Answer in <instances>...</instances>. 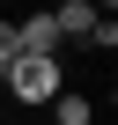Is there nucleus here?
<instances>
[{"mask_svg": "<svg viewBox=\"0 0 118 125\" xmlns=\"http://www.w3.org/2000/svg\"><path fill=\"white\" fill-rule=\"evenodd\" d=\"M0 81H8L22 103H52V96H59V59H8Z\"/></svg>", "mask_w": 118, "mask_h": 125, "instance_id": "f257e3e1", "label": "nucleus"}, {"mask_svg": "<svg viewBox=\"0 0 118 125\" xmlns=\"http://www.w3.org/2000/svg\"><path fill=\"white\" fill-rule=\"evenodd\" d=\"M52 22H59V37H89V30L103 22V15L89 8V0H67V8H52Z\"/></svg>", "mask_w": 118, "mask_h": 125, "instance_id": "f03ea898", "label": "nucleus"}, {"mask_svg": "<svg viewBox=\"0 0 118 125\" xmlns=\"http://www.w3.org/2000/svg\"><path fill=\"white\" fill-rule=\"evenodd\" d=\"M52 125H96L89 96H74V88H59V96H52Z\"/></svg>", "mask_w": 118, "mask_h": 125, "instance_id": "7ed1b4c3", "label": "nucleus"}, {"mask_svg": "<svg viewBox=\"0 0 118 125\" xmlns=\"http://www.w3.org/2000/svg\"><path fill=\"white\" fill-rule=\"evenodd\" d=\"M8 59H22V52H15V22H0V66Z\"/></svg>", "mask_w": 118, "mask_h": 125, "instance_id": "20e7f679", "label": "nucleus"}]
</instances>
